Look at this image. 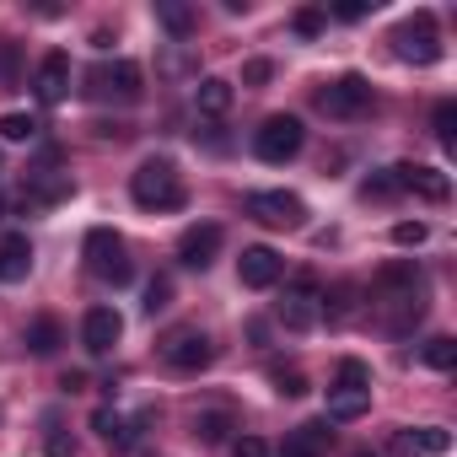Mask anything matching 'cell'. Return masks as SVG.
I'll return each instance as SVG.
<instances>
[{"instance_id":"1","label":"cell","mask_w":457,"mask_h":457,"mask_svg":"<svg viewBox=\"0 0 457 457\" xmlns=\"http://www.w3.org/2000/svg\"><path fill=\"white\" fill-rule=\"evenodd\" d=\"M129 199L140 210H183V172L167 162V156H145L135 172H129Z\"/></svg>"},{"instance_id":"2","label":"cell","mask_w":457,"mask_h":457,"mask_svg":"<svg viewBox=\"0 0 457 457\" xmlns=\"http://www.w3.org/2000/svg\"><path fill=\"white\" fill-rule=\"evenodd\" d=\"M87 92H92L97 103H140L145 71H140L135 60H103V65L87 71Z\"/></svg>"},{"instance_id":"3","label":"cell","mask_w":457,"mask_h":457,"mask_svg":"<svg viewBox=\"0 0 457 457\" xmlns=\"http://www.w3.org/2000/svg\"><path fill=\"white\" fill-rule=\"evenodd\" d=\"M81 253H87V270H92L97 280H108V286H124V280L135 275V264H129V253H124V237L113 232V226H92Z\"/></svg>"},{"instance_id":"4","label":"cell","mask_w":457,"mask_h":457,"mask_svg":"<svg viewBox=\"0 0 457 457\" xmlns=\"http://www.w3.org/2000/svg\"><path fill=\"white\" fill-rule=\"evenodd\" d=\"M243 210L259 226H270V232H302V226H307V204L296 194H286V188H259V194L243 199Z\"/></svg>"},{"instance_id":"5","label":"cell","mask_w":457,"mask_h":457,"mask_svg":"<svg viewBox=\"0 0 457 457\" xmlns=\"http://www.w3.org/2000/svg\"><path fill=\"white\" fill-rule=\"evenodd\" d=\"M393 54L409 60V65H436V60H441L436 17H430V12H414L409 22H398V28H393Z\"/></svg>"},{"instance_id":"6","label":"cell","mask_w":457,"mask_h":457,"mask_svg":"<svg viewBox=\"0 0 457 457\" xmlns=\"http://www.w3.org/2000/svg\"><path fill=\"white\" fill-rule=\"evenodd\" d=\"M302 140H307L302 119H296V113H275V119H264V129L253 135V156L270 162V167H280V162H291V156L302 151Z\"/></svg>"},{"instance_id":"7","label":"cell","mask_w":457,"mask_h":457,"mask_svg":"<svg viewBox=\"0 0 457 457\" xmlns=\"http://www.w3.org/2000/svg\"><path fill=\"white\" fill-rule=\"evenodd\" d=\"M275 318H280V328H291V334H312V328L323 323V291H318L312 280L286 286V296H280Z\"/></svg>"},{"instance_id":"8","label":"cell","mask_w":457,"mask_h":457,"mask_svg":"<svg viewBox=\"0 0 457 457\" xmlns=\"http://www.w3.org/2000/svg\"><path fill=\"white\" fill-rule=\"evenodd\" d=\"M318 108L328 113V119H361L366 108H371V81L366 76H339V81H328L323 92H318Z\"/></svg>"},{"instance_id":"9","label":"cell","mask_w":457,"mask_h":457,"mask_svg":"<svg viewBox=\"0 0 457 457\" xmlns=\"http://www.w3.org/2000/svg\"><path fill=\"white\" fill-rule=\"evenodd\" d=\"M162 361H167L172 371H204V366L215 361V345H210V334H199V328H172V334L162 339Z\"/></svg>"},{"instance_id":"10","label":"cell","mask_w":457,"mask_h":457,"mask_svg":"<svg viewBox=\"0 0 457 457\" xmlns=\"http://www.w3.org/2000/svg\"><path fill=\"white\" fill-rule=\"evenodd\" d=\"M220 243H226V232H220L215 220L188 226V232L178 237V259H183L188 270H210V264H215V253H220Z\"/></svg>"},{"instance_id":"11","label":"cell","mask_w":457,"mask_h":457,"mask_svg":"<svg viewBox=\"0 0 457 457\" xmlns=\"http://www.w3.org/2000/svg\"><path fill=\"white\" fill-rule=\"evenodd\" d=\"M280 275H286V259H280L275 248H243L237 280H243L248 291H270V286H280Z\"/></svg>"},{"instance_id":"12","label":"cell","mask_w":457,"mask_h":457,"mask_svg":"<svg viewBox=\"0 0 457 457\" xmlns=\"http://www.w3.org/2000/svg\"><path fill=\"white\" fill-rule=\"evenodd\" d=\"M33 92H38V103H65L71 97V54H60V49H49L44 60H38V76H33Z\"/></svg>"},{"instance_id":"13","label":"cell","mask_w":457,"mask_h":457,"mask_svg":"<svg viewBox=\"0 0 457 457\" xmlns=\"http://www.w3.org/2000/svg\"><path fill=\"white\" fill-rule=\"evenodd\" d=\"M393 178H398V188H403V194H420V199H430V204H446V194H452L446 172L420 167V162H398V167H393Z\"/></svg>"},{"instance_id":"14","label":"cell","mask_w":457,"mask_h":457,"mask_svg":"<svg viewBox=\"0 0 457 457\" xmlns=\"http://www.w3.org/2000/svg\"><path fill=\"white\" fill-rule=\"evenodd\" d=\"M441 452H452V430H441V425H409V430H398L393 436V457H441Z\"/></svg>"},{"instance_id":"15","label":"cell","mask_w":457,"mask_h":457,"mask_svg":"<svg viewBox=\"0 0 457 457\" xmlns=\"http://www.w3.org/2000/svg\"><path fill=\"white\" fill-rule=\"evenodd\" d=\"M119 334H124V318H119L113 307H92V312L81 318V345H87L92 355H108V350L119 345Z\"/></svg>"},{"instance_id":"16","label":"cell","mask_w":457,"mask_h":457,"mask_svg":"<svg viewBox=\"0 0 457 457\" xmlns=\"http://www.w3.org/2000/svg\"><path fill=\"white\" fill-rule=\"evenodd\" d=\"M33 275V243L28 232H6L0 237V286H22Z\"/></svg>"},{"instance_id":"17","label":"cell","mask_w":457,"mask_h":457,"mask_svg":"<svg viewBox=\"0 0 457 457\" xmlns=\"http://www.w3.org/2000/svg\"><path fill=\"white\" fill-rule=\"evenodd\" d=\"M371 409V387H361V382H334L328 387V425H350V420H361Z\"/></svg>"},{"instance_id":"18","label":"cell","mask_w":457,"mask_h":457,"mask_svg":"<svg viewBox=\"0 0 457 457\" xmlns=\"http://www.w3.org/2000/svg\"><path fill=\"white\" fill-rule=\"evenodd\" d=\"M71 194H76L71 172H54V167L28 172V204H60V199H71Z\"/></svg>"},{"instance_id":"19","label":"cell","mask_w":457,"mask_h":457,"mask_svg":"<svg viewBox=\"0 0 457 457\" xmlns=\"http://www.w3.org/2000/svg\"><path fill=\"white\" fill-rule=\"evenodd\" d=\"M232 103H237L232 81H220V76H199V87H194V108H199L204 119H220V113H232Z\"/></svg>"},{"instance_id":"20","label":"cell","mask_w":457,"mask_h":457,"mask_svg":"<svg viewBox=\"0 0 457 457\" xmlns=\"http://www.w3.org/2000/svg\"><path fill=\"white\" fill-rule=\"evenodd\" d=\"M328 420H307V425H296L291 436H286V446H280V457H323V446H328Z\"/></svg>"},{"instance_id":"21","label":"cell","mask_w":457,"mask_h":457,"mask_svg":"<svg viewBox=\"0 0 457 457\" xmlns=\"http://www.w3.org/2000/svg\"><path fill=\"white\" fill-rule=\"evenodd\" d=\"M156 71H162L167 81H199V54L183 49V44H167V49L156 54Z\"/></svg>"},{"instance_id":"22","label":"cell","mask_w":457,"mask_h":457,"mask_svg":"<svg viewBox=\"0 0 457 457\" xmlns=\"http://www.w3.org/2000/svg\"><path fill=\"white\" fill-rule=\"evenodd\" d=\"M156 22L172 33V44H183V38L194 33L199 17H194V6H183V0H156Z\"/></svg>"},{"instance_id":"23","label":"cell","mask_w":457,"mask_h":457,"mask_svg":"<svg viewBox=\"0 0 457 457\" xmlns=\"http://www.w3.org/2000/svg\"><path fill=\"white\" fill-rule=\"evenodd\" d=\"M60 345H65L60 318H33V328H28V350H33V355H54Z\"/></svg>"},{"instance_id":"24","label":"cell","mask_w":457,"mask_h":457,"mask_svg":"<svg viewBox=\"0 0 457 457\" xmlns=\"http://www.w3.org/2000/svg\"><path fill=\"white\" fill-rule=\"evenodd\" d=\"M420 361H425L430 371H452V366H457V339H446V334L425 339V345H420Z\"/></svg>"},{"instance_id":"25","label":"cell","mask_w":457,"mask_h":457,"mask_svg":"<svg viewBox=\"0 0 457 457\" xmlns=\"http://www.w3.org/2000/svg\"><path fill=\"white\" fill-rule=\"evenodd\" d=\"M92 430H97L108 446H129V441H135V425H124L113 409H97V414H92Z\"/></svg>"},{"instance_id":"26","label":"cell","mask_w":457,"mask_h":457,"mask_svg":"<svg viewBox=\"0 0 457 457\" xmlns=\"http://www.w3.org/2000/svg\"><path fill=\"white\" fill-rule=\"evenodd\" d=\"M226 430H232V414H226V409H204V414L194 420V436H199L204 446H220Z\"/></svg>"},{"instance_id":"27","label":"cell","mask_w":457,"mask_h":457,"mask_svg":"<svg viewBox=\"0 0 457 457\" xmlns=\"http://www.w3.org/2000/svg\"><path fill=\"white\" fill-rule=\"evenodd\" d=\"M38 119L33 113H0V140H38Z\"/></svg>"},{"instance_id":"28","label":"cell","mask_w":457,"mask_h":457,"mask_svg":"<svg viewBox=\"0 0 457 457\" xmlns=\"http://www.w3.org/2000/svg\"><path fill=\"white\" fill-rule=\"evenodd\" d=\"M361 194H366V199H398L403 188H398V178H393V167H382V172H371V178L361 183Z\"/></svg>"},{"instance_id":"29","label":"cell","mask_w":457,"mask_h":457,"mask_svg":"<svg viewBox=\"0 0 457 457\" xmlns=\"http://www.w3.org/2000/svg\"><path fill=\"white\" fill-rule=\"evenodd\" d=\"M140 307H145V318L167 312V307H172V280H167V275H156V280L145 286V302H140Z\"/></svg>"},{"instance_id":"30","label":"cell","mask_w":457,"mask_h":457,"mask_svg":"<svg viewBox=\"0 0 457 457\" xmlns=\"http://www.w3.org/2000/svg\"><path fill=\"white\" fill-rule=\"evenodd\" d=\"M436 140H441L446 151L457 145V103H441V108H436Z\"/></svg>"},{"instance_id":"31","label":"cell","mask_w":457,"mask_h":457,"mask_svg":"<svg viewBox=\"0 0 457 457\" xmlns=\"http://www.w3.org/2000/svg\"><path fill=\"white\" fill-rule=\"evenodd\" d=\"M270 377H275V393H280V398H302V393H307V377H302L296 366H291V371H286V366H275Z\"/></svg>"},{"instance_id":"32","label":"cell","mask_w":457,"mask_h":457,"mask_svg":"<svg viewBox=\"0 0 457 457\" xmlns=\"http://www.w3.org/2000/svg\"><path fill=\"white\" fill-rule=\"evenodd\" d=\"M425 237H430L425 220H398V226H393V243H398V248H420Z\"/></svg>"},{"instance_id":"33","label":"cell","mask_w":457,"mask_h":457,"mask_svg":"<svg viewBox=\"0 0 457 457\" xmlns=\"http://www.w3.org/2000/svg\"><path fill=\"white\" fill-rule=\"evenodd\" d=\"M323 22H328V12H318V6L296 12V33H302V38H318V33H323Z\"/></svg>"},{"instance_id":"34","label":"cell","mask_w":457,"mask_h":457,"mask_svg":"<svg viewBox=\"0 0 457 457\" xmlns=\"http://www.w3.org/2000/svg\"><path fill=\"white\" fill-rule=\"evenodd\" d=\"M12 81H17V44L0 38V87H12Z\"/></svg>"},{"instance_id":"35","label":"cell","mask_w":457,"mask_h":457,"mask_svg":"<svg viewBox=\"0 0 457 457\" xmlns=\"http://www.w3.org/2000/svg\"><path fill=\"white\" fill-rule=\"evenodd\" d=\"M339 382H361V387H371V366L350 355V361H339Z\"/></svg>"},{"instance_id":"36","label":"cell","mask_w":457,"mask_h":457,"mask_svg":"<svg viewBox=\"0 0 457 457\" xmlns=\"http://www.w3.org/2000/svg\"><path fill=\"white\" fill-rule=\"evenodd\" d=\"M270 76H275V65H270V60H248V65H243V81H248V87H264Z\"/></svg>"},{"instance_id":"37","label":"cell","mask_w":457,"mask_h":457,"mask_svg":"<svg viewBox=\"0 0 457 457\" xmlns=\"http://www.w3.org/2000/svg\"><path fill=\"white\" fill-rule=\"evenodd\" d=\"M232 457H270V441H264V436H243Z\"/></svg>"},{"instance_id":"38","label":"cell","mask_w":457,"mask_h":457,"mask_svg":"<svg viewBox=\"0 0 457 457\" xmlns=\"http://www.w3.org/2000/svg\"><path fill=\"white\" fill-rule=\"evenodd\" d=\"M366 12H371L366 0H339V6H334V17H339V22H361Z\"/></svg>"},{"instance_id":"39","label":"cell","mask_w":457,"mask_h":457,"mask_svg":"<svg viewBox=\"0 0 457 457\" xmlns=\"http://www.w3.org/2000/svg\"><path fill=\"white\" fill-rule=\"evenodd\" d=\"M49 457H76V441L54 430V436H49Z\"/></svg>"},{"instance_id":"40","label":"cell","mask_w":457,"mask_h":457,"mask_svg":"<svg viewBox=\"0 0 457 457\" xmlns=\"http://www.w3.org/2000/svg\"><path fill=\"white\" fill-rule=\"evenodd\" d=\"M248 334H253V345H264V339H270V323H264V318H253V323H248Z\"/></svg>"},{"instance_id":"41","label":"cell","mask_w":457,"mask_h":457,"mask_svg":"<svg viewBox=\"0 0 457 457\" xmlns=\"http://www.w3.org/2000/svg\"><path fill=\"white\" fill-rule=\"evenodd\" d=\"M355 457H371V452H355Z\"/></svg>"}]
</instances>
